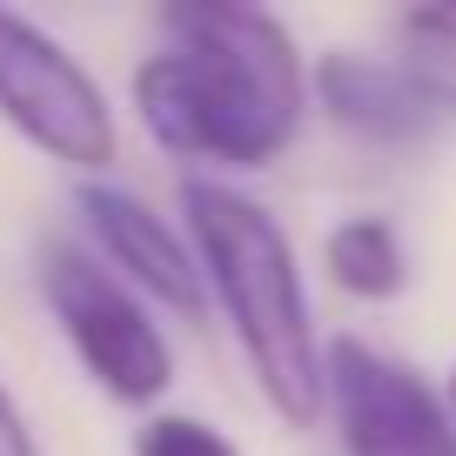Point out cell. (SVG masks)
<instances>
[{
	"label": "cell",
	"mask_w": 456,
	"mask_h": 456,
	"mask_svg": "<svg viewBox=\"0 0 456 456\" xmlns=\"http://www.w3.org/2000/svg\"><path fill=\"white\" fill-rule=\"evenodd\" d=\"M443 403H450V416H456V370H450V389H443Z\"/></svg>",
	"instance_id": "obj_12"
},
{
	"label": "cell",
	"mask_w": 456,
	"mask_h": 456,
	"mask_svg": "<svg viewBox=\"0 0 456 456\" xmlns=\"http://www.w3.org/2000/svg\"><path fill=\"white\" fill-rule=\"evenodd\" d=\"M0 456H47L41 436L28 429V416H20V403L7 396V383H0Z\"/></svg>",
	"instance_id": "obj_11"
},
{
	"label": "cell",
	"mask_w": 456,
	"mask_h": 456,
	"mask_svg": "<svg viewBox=\"0 0 456 456\" xmlns=\"http://www.w3.org/2000/svg\"><path fill=\"white\" fill-rule=\"evenodd\" d=\"M134 456H242V450L201 416H148L134 429Z\"/></svg>",
	"instance_id": "obj_10"
},
{
	"label": "cell",
	"mask_w": 456,
	"mask_h": 456,
	"mask_svg": "<svg viewBox=\"0 0 456 456\" xmlns=\"http://www.w3.org/2000/svg\"><path fill=\"white\" fill-rule=\"evenodd\" d=\"M0 121L74 175H101L121 148L101 81L14 7H0Z\"/></svg>",
	"instance_id": "obj_4"
},
{
	"label": "cell",
	"mask_w": 456,
	"mask_h": 456,
	"mask_svg": "<svg viewBox=\"0 0 456 456\" xmlns=\"http://www.w3.org/2000/svg\"><path fill=\"white\" fill-rule=\"evenodd\" d=\"M309 101L322 108L329 128L370 148H416L443 128V108L423 94L396 54H356V47H329L309 68Z\"/></svg>",
	"instance_id": "obj_7"
},
{
	"label": "cell",
	"mask_w": 456,
	"mask_h": 456,
	"mask_svg": "<svg viewBox=\"0 0 456 456\" xmlns=\"http://www.w3.org/2000/svg\"><path fill=\"white\" fill-rule=\"evenodd\" d=\"M322 269L342 296L356 302H396L410 289V256H403V235L396 222L383 215H349V222L329 228L322 242Z\"/></svg>",
	"instance_id": "obj_8"
},
{
	"label": "cell",
	"mask_w": 456,
	"mask_h": 456,
	"mask_svg": "<svg viewBox=\"0 0 456 456\" xmlns=\"http://www.w3.org/2000/svg\"><path fill=\"white\" fill-rule=\"evenodd\" d=\"M74 208H81V228H87V242H94V256L108 262L134 296L168 309V315H182V322H201V309H208V275H201L195 242H188L168 215H155L142 195H128V188H114V182H81Z\"/></svg>",
	"instance_id": "obj_6"
},
{
	"label": "cell",
	"mask_w": 456,
	"mask_h": 456,
	"mask_svg": "<svg viewBox=\"0 0 456 456\" xmlns=\"http://www.w3.org/2000/svg\"><path fill=\"white\" fill-rule=\"evenodd\" d=\"M161 47L134 68V114L175 161L222 175L269 168L309 114V61L269 7H161Z\"/></svg>",
	"instance_id": "obj_1"
},
{
	"label": "cell",
	"mask_w": 456,
	"mask_h": 456,
	"mask_svg": "<svg viewBox=\"0 0 456 456\" xmlns=\"http://www.w3.org/2000/svg\"><path fill=\"white\" fill-rule=\"evenodd\" d=\"M389 34H396L389 54L423 81V94L443 108V121H456V7H403Z\"/></svg>",
	"instance_id": "obj_9"
},
{
	"label": "cell",
	"mask_w": 456,
	"mask_h": 456,
	"mask_svg": "<svg viewBox=\"0 0 456 456\" xmlns=\"http://www.w3.org/2000/svg\"><path fill=\"white\" fill-rule=\"evenodd\" d=\"M329 416L342 456H456L450 403L362 336L329 342Z\"/></svg>",
	"instance_id": "obj_5"
},
{
	"label": "cell",
	"mask_w": 456,
	"mask_h": 456,
	"mask_svg": "<svg viewBox=\"0 0 456 456\" xmlns=\"http://www.w3.org/2000/svg\"><path fill=\"white\" fill-rule=\"evenodd\" d=\"M41 296L54 309L68 349L81 370L108 389L114 403L148 410L175 383V349L155 322V302H142L94 248L81 242H47L41 248Z\"/></svg>",
	"instance_id": "obj_3"
},
{
	"label": "cell",
	"mask_w": 456,
	"mask_h": 456,
	"mask_svg": "<svg viewBox=\"0 0 456 456\" xmlns=\"http://www.w3.org/2000/svg\"><path fill=\"white\" fill-rule=\"evenodd\" d=\"M182 215L262 403L289 429H315V416H329V342L315 336V309L289 228L215 175L182 182Z\"/></svg>",
	"instance_id": "obj_2"
}]
</instances>
